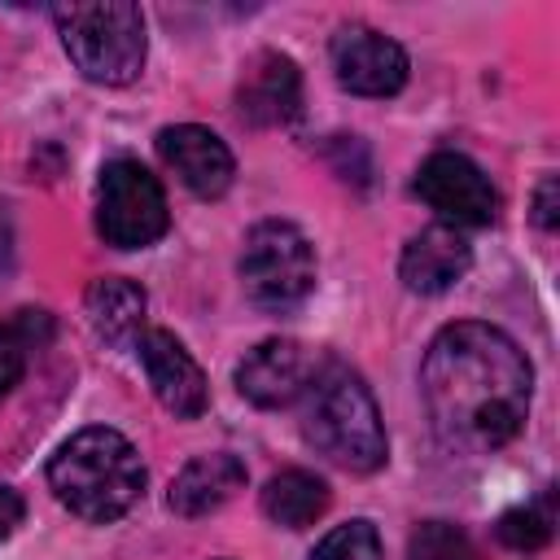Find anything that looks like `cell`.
Segmentation results:
<instances>
[{"label":"cell","mask_w":560,"mask_h":560,"mask_svg":"<svg viewBox=\"0 0 560 560\" xmlns=\"http://www.w3.org/2000/svg\"><path fill=\"white\" fill-rule=\"evenodd\" d=\"M529 389L534 368L525 350L481 319L442 328L420 363L429 424L455 455H490L508 446L525 424Z\"/></svg>","instance_id":"1"},{"label":"cell","mask_w":560,"mask_h":560,"mask_svg":"<svg viewBox=\"0 0 560 560\" xmlns=\"http://www.w3.org/2000/svg\"><path fill=\"white\" fill-rule=\"evenodd\" d=\"M52 494L83 521L105 525L118 521L144 490V464L136 446L118 429H83L74 433L48 464Z\"/></svg>","instance_id":"2"},{"label":"cell","mask_w":560,"mask_h":560,"mask_svg":"<svg viewBox=\"0 0 560 560\" xmlns=\"http://www.w3.org/2000/svg\"><path fill=\"white\" fill-rule=\"evenodd\" d=\"M302 398V433L324 459L346 472H376L385 464V424L363 376L337 363L319 368Z\"/></svg>","instance_id":"3"},{"label":"cell","mask_w":560,"mask_h":560,"mask_svg":"<svg viewBox=\"0 0 560 560\" xmlns=\"http://www.w3.org/2000/svg\"><path fill=\"white\" fill-rule=\"evenodd\" d=\"M52 22L61 44L83 79L122 88L144 70V13L127 0H88V4H57Z\"/></svg>","instance_id":"4"},{"label":"cell","mask_w":560,"mask_h":560,"mask_svg":"<svg viewBox=\"0 0 560 560\" xmlns=\"http://www.w3.org/2000/svg\"><path fill=\"white\" fill-rule=\"evenodd\" d=\"M241 284L249 302L262 311H289L315 289V249L302 228L284 219H267L245 236L241 249Z\"/></svg>","instance_id":"5"},{"label":"cell","mask_w":560,"mask_h":560,"mask_svg":"<svg viewBox=\"0 0 560 560\" xmlns=\"http://www.w3.org/2000/svg\"><path fill=\"white\" fill-rule=\"evenodd\" d=\"M171 223L166 192L149 166L136 158H114L101 171L96 192V232L114 249H144L153 245Z\"/></svg>","instance_id":"6"},{"label":"cell","mask_w":560,"mask_h":560,"mask_svg":"<svg viewBox=\"0 0 560 560\" xmlns=\"http://www.w3.org/2000/svg\"><path fill=\"white\" fill-rule=\"evenodd\" d=\"M416 192L429 210H438L455 228H486L499 214V192H494L490 175L472 158L451 153V149H438L420 162Z\"/></svg>","instance_id":"7"},{"label":"cell","mask_w":560,"mask_h":560,"mask_svg":"<svg viewBox=\"0 0 560 560\" xmlns=\"http://www.w3.org/2000/svg\"><path fill=\"white\" fill-rule=\"evenodd\" d=\"M328 52H332L337 83L354 96H394L407 83V52L372 26H359V22L341 26Z\"/></svg>","instance_id":"8"},{"label":"cell","mask_w":560,"mask_h":560,"mask_svg":"<svg viewBox=\"0 0 560 560\" xmlns=\"http://www.w3.org/2000/svg\"><path fill=\"white\" fill-rule=\"evenodd\" d=\"M319 376L315 354L302 341L271 337L258 341L241 363H236V389L254 407H289L306 394V385Z\"/></svg>","instance_id":"9"},{"label":"cell","mask_w":560,"mask_h":560,"mask_svg":"<svg viewBox=\"0 0 560 560\" xmlns=\"http://www.w3.org/2000/svg\"><path fill=\"white\" fill-rule=\"evenodd\" d=\"M136 350H140V363L149 372V385L158 394V402L179 416V420H192L206 411L210 402V385H206V372L201 363L184 350V341L166 328H144L136 337Z\"/></svg>","instance_id":"10"},{"label":"cell","mask_w":560,"mask_h":560,"mask_svg":"<svg viewBox=\"0 0 560 560\" xmlns=\"http://www.w3.org/2000/svg\"><path fill=\"white\" fill-rule=\"evenodd\" d=\"M158 153L162 162L179 175V184L197 197H223L232 175H236V162H232V149L210 131V127H197V122H175L166 131H158Z\"/></svg>","instance_id":"11"},{"label":"cell","mask_w":560,"mask_h":560,"mask_svg":"<svg viewBox=\"0 0 560 560\" xmlns=\"http://www.w3.org/2000/svg\"><path fill=\"white\" fill-rule=\"evenodd\" d=\"M468 267H472V245L451 223H433L416 232L398 258V276L411 293H446L468 276Z\"/></svg>","instance_id":"12"},{"label":"cell","mask_w":560,"mask_h":560,"mask_svg":"<svg viewBox=\"0 0 560 560\" xmlns=\"http://www.w3.org/2000/svg\"><path fill=\"white\" fill-rule=\"evenodd\" d=\"M241 114L258 127H276V122H293L302 114V74L289 57L280 52H258L241 79Z\"/></svg>","instance_id":"13"},{"label":"cell","mask_w":560,"mask_h":560,"mask_svg":"<svg viewBox=\"0 0 560 560\" xmlns=\"http://www.w3.org/2000/svg\"><path fill=\"white\" fill-rule=\"evenodd\" d=\"M236 490H245V464L228 451H214V455H197L179 468L166 503L179 516H206V512H219Z\"/></svg>","instance_id":"14"},{"label":"cell","mask_w":560,"mask_h":560,"mask_svg":"<svg viewBox=\"0 0 560 560\" xmlns=\"http://www.w3.org/2000/svg\"><path fill=\"white\" fill-rule=\"evenodd\" d=\"M88 324L96 337L105 341H127V337H140V324H144V289L127 276H105V280H92L88 298Z\"/></svg>","instance_id":"15"},{"label":"cell","mask_w":560,"mask_h":560,"mask_svg":"<svg viewBox=\"0 0 560 560\" xmlns=\"http://www.w3.org/2000/svg\"><path fill=\"white\" fill-rule=\"evenodd\" d=\"M262 512L284 529H306L328 512V486L306 468H284L262 486Z\"/></svg>","instance_id":"16"},{"label":"cell","mask_w":560,"mask_h":560,"mask_svg":"<svg viewBox=\"0 0 560 560\" xmlns=\"http://www.w3.org/2000/svg\"><path fill=\"white\" fill-rule=\"evenodd\" d=\"M551 525H556V512H551V494H542L538 503H525V508H512L499 516V538L512 547V551H538L547 538H551Z\"/></svg>","instance_id":"17"},{"label":"cell","mask_w":560,"mask_h":560,"mask_svg":"<svg viewBox=\"0 0 560 560\" xmlns=\"http://www.w3.org/2000/svg\"><path fill=\"white\" fill-rule=\"evenodd\" d=\"M311 560H381V534L372 521H346L332 534L319 538V547L311 551Z\"/></svg>","instance_id":"18"},{"label":"cell","mask_w":560,"mask_h":560,"mask_svg":"<svg viewBox=\"0 0 560 560\" xmlns=\"http://www.w3.org/2000/svg\"><path fill=\"white\" fill-rule=\"evenodd\" d=\"M407 560H477V551L451 521H424L407 542Z\"/></svg>","instance_id":"19"},{"label":"cell","mask_w":560,"mask_h":560,"mask_svg":"<svg viewBox=\"0 0 560 560\" xmlns=\"http://www.w3.org/2000/svg\"><path fill=\"white\" fill-rule=\"evenodd\" d=\"M26 368V341L18 337V328H0V398L22 381Z\"/></svg>","instance_id":"20"},{"label":"cell","mask_w":560,"mask_h":560,"mask_svg":"<svg viewBox=\"0 0 560 560\" xmlns=\"http://www.w3.org/2000/svg\"><path fill=\"white\" fill-rule=\"evenodd\" d=\"M534 223L542 232H556V223H560V179L556 175H547L534 192Z\"/></svg>","instance_id":"21"},{"label":"cell","mask_w":560,"mask_h":560,"mask_svg":"<svg viewBox=\"0 0 560 560\" xmlns=\"http://www.w3.org/2000/svg\"><path fill=\"white\" fill-rule=\"evenodd\" d=\"M22 494L18 490H9V486H0V542L22 525Z\"/></svg>","instance_id":"22"},{"label":"cell","mask_w":560,"mask_h":560,"mask_svg":"<svg viewBox=\"0 0 560 560\" xmlns=\"http://www.w3.org/2000/svg\"><path fill=\"white\" fill-rule=\"evenodd\" d=\"M13 262V228H9V214L0 210V267Z\"/></svg>","instance_id":"23"}]
</instances>
